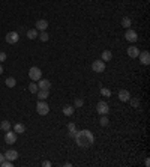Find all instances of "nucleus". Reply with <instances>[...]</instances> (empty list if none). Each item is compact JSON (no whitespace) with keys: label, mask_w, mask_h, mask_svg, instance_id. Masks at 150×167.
I'll return each instance as SVG.
<instances>
[{"label":"nucleus","mask_w":150,"mask_h":167,"mask_svg":"<svg viewBox=\"0 0 150 167\" xmlns=\"http://www.w3.org/2000/svg\"><path fill=\"white\" fill-rule=\"evenodd\" d=\"M75 142H77V145L78 146H81V148L87 149L90 148V146H93L95 143V135L92 131L89 130H81V131H77L74 135Z\"/></svg>","instance_id":"obj_1"},{"label":"nucleus","mask_w":150,"mask_h":167,"mask_svg":"<svg viewBox=\"0 0 150 167\" xmlns=\"http://www.w3.org/2000/svg\"><path fill=\"white\" fill-rule=\"evenodd\" d=\"M36 111H38V114L45 116V114L50 113V106H48L45 101H39V102L36 104Z\"/></svg>","instance_id":"obj_2"},{"label":"nucleus","mask_w":150,"mask_h":167,"mask_svg":"<svg viewBox=\"0 0 150 167\" xmlns=\"http://www.w3.org/2000/svg\"><path fill=\"white\" fill-rule=\"evenodd\" d=\"M29 77L32 78V81H38V80H41V78H42V71H41V68H38V66H32V68L29 69Z\"/></svg>","instance_id":"obj_3"},{"label":"nucleus","mask_w":150,"mask_h":167,"mask_svg":"<svg viewBox=\"0 0 150 167\" xmlns=\"http://www.w3.org/2000/svg\"><path fill=\"white\" fill-rule=\"evenodd\" d=\"M96 111H98L99 114H108L110 107H108V104H107L105 101H99V102L96 104Z\"/></svg>","instance_id":"obj_4"},{"label":"nucleus","mask_w":150,"mask_h":167,"mask_svg":"<svg viewBox=\"0 0 150 167\" xmlns=\"http://www.w3.org/2000/svg\"><path fill=\"white\" fill-rule=\"evenodd\" d=\"M5 142L8 143V145H14L15 142H17V132L15 131H6V134H5Z\"/></svg>","instance_id":"obj_5"},{"label":"nucleus","mask_w":150,"mask_h":167,"mask_svg":"<svg viewBox=\"0 0 150 167\" xmlns=\"http://www.w3.org/2000/svg\"><path fill=\"white\" fill-rule=\"evenodd\" d=\"M92 69H93V72H104L105 71V62L104 60H95L92 63Z\"/></svg>","instance_id":"obj_6"},{"label":"nucleus","mask_w":150,"mask_h":167,"mask_svg":"<svg viewBox=\"0 0 150 167\" xmlns=\"http://www.w3.org/2000/svg\"><path fill=\"white\" fill-rule=\"evenodd\" d=\"M6 42L8 44H17L18 42V39H20V36H18V33L17 32H9L8 35H6Z\"/></svg>","instance_id":"obj_7"},{"label":"nucleus","mask_w":150,"mask_h":167,"mask_svg":"<svg viewBox=\"0 0 150 167\" xmlns=\"http://www.w3.org/2000/svg\"><path fill=\"white\" fill-rule=\"evenodd\" d=\"M125 38H126V41H129V42H137L138 35H137V32H135V30L128 29V30H126V33H125Z\"/></svg>","instance_id":"obj_8"},{"label":"nucleus","mask_w":150,"mask_h":167,"mask_svg":"<svg viewBox=\"0 0 150 167\" xmlns=\"http://www.w3.org/2000/svg\"><path fill=\"white\" fill-rule=\"evenodd\" d=\"M117 96H119V99H120L122 102H126V101H129L131 93H129V91H126V89H122V91H119Z\"/></svg>","instance_id":"obj_9"},{"label":"nucleus","mask_w":150,"mask_h":167,"mask_svg":"<svg viewBox=\"0 0 150 167\" xmlns=\"http://www.w3.org/2000/svg\"><path fill=\"white\" fill-rule=\"evenodd\" d=\"M5 158H6V160H9V161H15V160L18 158V152H17V150H14V149H9V150H6V152H5Z\"/></svg>","instance_id":"obj_10"},{"label":"nucleus","mask_w":150,"mask_h":167,"mask_svg":"<svg viewBox=\"0 0 150 167\" xmlns=\"http://www.w3.org/2000/svg\"><path fill=\"white\" fill-rule=\"evenodd\" d=\"M138 57H140V62H141L143 65H149L150 63V53L149 51H141V53L138 54Z\"/></svg>","instance_id":"obj_11"},{"label":"nucleus","mask_w":150,"mask_h":167,"mask_svg":"<svg viewBox=\"0 0 150 167\" xmlns=\"http://www.w3.org/2000/svg\"><path fill=\"white\" fill-rule=\"evenodd\" d=\"M38 87L39 89H45V91H50V87H51V83H50V80H44V78H41V80H38Z\"/></svg>","instance_id":"obj_12"},{"label":"nucleus","mask_w":150,"mask_h":167,"mask_svg":"<svg viewBox=\"0 0 150 167\" xmlns=\"http://www.w3.org/2000/svg\"><path fill=\"white\" fill-rule=\"evenodd\" d=\"M35 27H36V30H47L48 21L47 20H38L36 23H35Z\"/></svg>","instance_id":"obj_13"},{"label":"nucleus","mask_w":150,"mask_h":167,"mask_svg":"<svg viewBox=\"0 0 150 167\" xmlns=\"http://www.w3.org/2000/svg\"><path fill=\"white\" fill-rule=\"evenodd\" d=\"M138 54H140V48H138V47L132 45V47L128 48V56H129V57L135 59V57H138Z\"/></svg>","instance_id":"obj_14"},{"label":"nucleus","mask_w":150,"mask_h":167,"mask_svg":"<svg viewBox=\"0 0 150 167\" xmlns=\"http://www.w3.org/2000/svg\"><path fill=\"white\" fill-rule=\"evenodd\" d=\"M36 93H38V98H39V101H45V99L50 96V91H45V89H39Z\"/></svg>","instance_id":"obj_15"},{"label":"nucleus","mask_w":150,"mask_h":167,"mask_svg":"<svg viewBox=\"0 0 150 167\" xmlns=\"http://www.w3.org/2000/svg\"><path fill=\"white\" fill-rule=\"evenodd\" d=\"M5 84H6L8 87H15V84H17V80H15L14 77H8V78L5 80Z\"/></svg>","instance_id":"obj_16"},{"label":"nucleus","mask_w":150,"mask_h":167,"mask_svg":"<svg viewBox=\"0 0 150 167\" xmlns=\"http://www.w3.org/2000/svg\"><path fill=\"white\" fill-rule=\"evenodd\" d=\"M101 57H102V60L108 62V60H111V59H112V53L110 51V50H104V51H102V56H101Z\"/></svg>","instance_id":"obj_17"},{"label":"nucleus","mask_w":150,"mask_h":167,"mask_svg":"<svg viewBox=\"0 0 150 167\" xmlns=\"http://www.w3.org/2000/svg\"><path fill=\"white\" fill-rule=\"evenodd\" d=\"M0 130L2 131H9L11 130V122L9 121H2V124H0Z\"/></svg>","instance_id":"obj_18"},{"label":"nucleus","mask_w":150,"mask_h":167,"mask_svg":"<svg viewBox=\"0 0 150 167\" xmlns=\"http://www.w3.org/2000/svg\"><path fill=\"white\" fill-rule=\"evenodd\" d=\"M14 131H15V132H17V134H23V132H24V131H26V127H24V125H23V124H15V127H14Z\"/></svg>","instance_id":"obj_19"},{"label":"nucleus","mask_w":150,"mask_h":167,"mask_svg":"<svg viewBox=\"0 0 150 167\" xmlns=\"http://www.w3.org/2000/svg\"><path fill=\"white\" fill-rule=\"evenodd\" d=\"M131 18H129V17H123V18H122V26H123V27H125V29H131Z\"/></svg>","instance_id":"obj_20"},{"label":"nucleus","mask_w":150,"mask_h":167,"mask_svg":"<svg viewBox=\"0 0 150 167\" xmlns=\"http://www.w3.org/2000/svg\"><path fill=\"white\" fill-rule=\"evenodd\" d=\"M38 38H39L42 42H47V41H48V38H50V35L47 33V30H41V33L38 35Z\"/></svg>","instance_id":"obj_21"},{"label":"nucleus","mask_w":150,"mask_h":167,"mask_svg":"<svg viewBox=\"0 0 150 167\" xmlns=\"http://www.w3.org/2000/svg\"><path fill=\"white\" fill-rule=\"evenodd\" d=\"M99 124H101V127H107V125L110 124V121H108V117H107V114H101V119H99Z\"/></svg>","instance_id":"obj_22"},{"label":"nucleus","mask_w":150,"mask_h":167,"mask_svg":"<svg viewBox=\"0 0 150 167\" xmlns=\"http://www.w3.org/2000/svg\"><path fill=\"white\" fill-rule=\"evenodd\" d=\"M27 38H29V39H36L38 38V30L36 29H30V30H27Z\"/></svg>","instance_id":"obj_23"},{"label":"nucleus","mask_w":150,"mask_h":167,"mask_svg":"<svg viewBox=\"0 0 150 167\" xmlns=\"http://www.w3.org/2000/svg\"><path fill=\"white\" fill-rule=\"evenodd\" d=\"M63 114H66V116L74 114V107H72V106H65V107H63Z\"/></svg>","instance_id":"obj_24"},{"label":"nucleus","mask_w":150,"mask_h":167,"mask_svg":"<svg viewBox=\"0 0 150 167\" xmlns=\"http://www.w3.org/2000/svg\"><path fill=\"white\" fill-rule=\"evenodd\" d=\"M83 106H84V99H83V98H75L74 109H80V107H83Z\"/></svg>","instance_id":"obj_25"},{"label":"nucleus","mask_w":150,"mask_h":167,"mask_svg":"<svg viewBox=\"0 0 150 167\" xmlns=\"http://www.w3.org/2000/svg\"><path fill=\"white\" fill-rule=\"evenodd\" d=\"M29 91L32 93H36L38 91H39V87H38V84H36V81H32L30 84H29Z\"/></svg>","instance_id":"obj_26"},{"label":"nucleus","mask_w":150,"mask_h":167,"mask_svg":"<svg viewBox=\"0 0 150 167\" xmlns=\"http://www.w3.org/2000/svg\"><path fill=\"white\" fill-rule=\"evenodd\" d=\"M68 131H69V137H74L75 132H77L75 124H69V125H68Z\"/></svg>","instance_id":"obj_27"},{"label":"nucleus","mask_w":150,"mask_h":167,"mask_svg":"<svg viewBox=\"0 0 150 167\" xmlns=\"http://www.w3.org/2000/svg\"><path fill=\"white\" fill-rule=\"evenodd\" d=\"M129 102H131V106L134 109H138L140 107V99L138 98H129Z\"/></svg>","instance_id":"obj_28"},{"label":"nucleus","mask_w":150,"mask_h":167,"mask_svg":"<svg viewBox=\"0 0 150 167\" xmlns=\"http://www.w3.org/2000/svg\"><path fill=\"white\" fill-rule=\"evenodd\" d=\"M101 95H104V96L108 98V96H111V91L107 89V87H102V89H101Z\"/></svg>","instance_id":"obj_29"},{"label":"nucleus","mask_w":150,"mask_h":167,"mask_svg":"<svg viewBox=\"0 0 150 167\" xmlns=\"http://www.w3.org/2000/svg\"><path fill=\"white\" fill-rule=\"evenodd\" d=\"M2 167H12V161H9V160H5L2 164H0Z\"/></svg>","instance_id":"obj_30"},{"label":"nucleus","mask_w":150,"mask_h":167,"mask_svg":"<svg viewBox=\"0 0 150 167\" xmlns=\"http://www.w3.org/2000/svg\"><path fill=\"white\" fill-rule=\"evenodd\" d=\"M5 60H6V53L5 51H0V63L5 62Z\"/></svg>","instance_id":"obj_31"},{"label":"nucleus","mask_w":150,"mask_h":167,"mask_svg":"<svg viewBox=\"0 0 150 167\" xmlns=\"http://www.w3.org/2000/svg\"><path fill=\"white\" fill-rule=\"evenodd\" d=\"M42 166H44V167H50V166H51V163H50V161H44V163H42Z\"/></svg>","instance_id":"obj_32"},{"label":"nucleus","mask_w":150,"mask_h":167,"mask_svg":"<svg viewBox=\"0 0 150 167\" xmlns=\"http://www.w3.org/2000/svg\"><path fill=\"white\" fill-rule=\"evenodd\" d=\"M5 160H6V158H5V154H0V164H2Z\"/></svg>","instance_id":"obj_33"},{"label":"nucleus","mask_w":150,"mask_h":167,"mask_svg":"<svg viewBox=\"0 0 150 167\" xmlns=\"http://www.w3.org/2000/svg\"><path fill=\"white\" fill-rule=\"evenodd\" d=\"M3 74V68H2V65H0V75Z\"/></svg>","instance_id":"obj_34"}]
</instances>
